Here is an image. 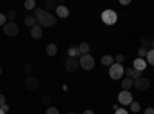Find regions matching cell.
<instances>
[{"label": "cell", "mask_w": 154, "mask_h": 114, "mask_svg": "<svg viewBox=\"0 0 154 114\" xmlns=\"http://www.w3.org/2000/svg\"><path fill=\"white\" fill-rule=\"evenodd\" d=\"M34 16L37 19V22L40 23V26H46V28H51L57 23V17L53 14V12H48L45 11L43 8H35L34 9Z\"/></svg>", "instance_id": "obj_1"}, {"label": "cell", "mask_w": 154, "mask_h": 114, "mask_svg": "<svg viewBox=\"0 0 154 114\" xmlns=\"http://www.w3.org/2000/svg\"><path fill=\"white\" fill-rule=\"evenodd\" d=\"M79 65H80V68L89 71V69H93V68H94L96 60H94V57H93L91 54H83V56L79 57Z\"/></svg>", "instance_id": "obj_2"}, {"label": "cell", "mask_w": 154, "mask_h": 114, "mask_svg": "<svg viewBox=\"0 0 154 114\" xmlns=\"http://www.w3.org/2000/svg\"><path fill=\"white\" fill-rule=\"evenodd\" d=\"M102 22L105 25H108V26H111V25H114L117 22V12L114 9H105L102 12Z\"/></svg>", "instance_id": "obj_3"}, {"label": "cell", "mask_w": 154, "mask_h": 114, "mask_svg": "<svg viewBox=\"0 0 154 114\" xmlns=\"http://www.w3.org/2000/svg\"><path fill=\"white\" fill-rule=\"evenodd\" d=\"M123 72H125V68H123V65H119V63H112V65L109 66V77L112 79V80H117V79H120L122 75H123Z\"/></svg>", "instance_id": "obj_4"}, {"label": "cell", "mask_w": 154, "mask_h": 114, "mask_svg": "<svg viewBox=\"0 0 154 114\" xmlns=\"http://www.w3.org/2000/svg\"><path fill=\"white\" fill-rule=\"evenodd\" d=\"M3 32L8 37H16L19 34V26L16 22H6V25L3 26Z\"/></svg>", "instance_id": "obj_5"}, {"label": "cell", "mask_w": 154, "mask_h": 114, "mask_svg": "<svg viewBox=\"0 0 154 114\" xmlns=\"http://www.w3.org/2000/svg\"><path fill=\"white\" fill-rule=\"evenodd\" d=\"M117 99H119V103H120V105H131V103H133V94H131L130 91L122 90V91L119 93Z\"/></svg>", "instance_id": "obj_6"}, {"label": "cell", "mask_w": 154, "mask_h": 114, "mask_svg": "<svg viewBox=\"0 0 154 114\" xmlns=\"http://www.w3.org/2000/svg\"><path fill=\"white\" fill-rule=\"evenodd\" d=\"M25 86H26L28 90L34 91L40 86V82H38V79L34 77V75H26V77H25Z\"/></svg>", "instance_id": "obj_7"}, {"label": "cell", "mask_w": 154, "mask_h": 114, "mask_svg": "<svg viewBox=\"0 0 154 114\" xmlns=\"http://www.w3.org/2000/svg\"><path fill=\"white\" fill-rule=\"evenodd\" d=\"M134 88H136L137 91H145V90H148V88H149V80L146 77H142V75H140L139 79L134 80Z\"/></svg>", "instance_id": "obj_8"}, {"label": "cell", "mask_w": 154, "mask_h": 114, "mask_svg": "<svg viewBox=\"0 0 154 114\" xmlns=\"http://www.w3.org/2000/svg\"><path fill=\"white\" fill-rule=\"evenodd\" d=\"M80 65H79V60H77V57H68L66 60H65V69L68 71V72H74V71H77V68H79Z\"/></svg>", "instance_id": "obj_9"}, {"label": "cell", "mask_w": 154, "mask_h": 114, "mask_svg": "<svg viewBox=\"0 0 154 114\" xmlns=\"http://www.w3.org/2000/svg\"><path fill=\"white\" fill-rule=\"evenodd\" d=\"M146 66H148V63H146V60L145 59H134V62H133V68L134 69H137V71H145L146 69Z\"/></svg>", "instance_id": "obj_10"}, {"label": "cell", "mask_w": 154, "mask_h": 114, "mask_svg": "<svg viewBox=\"0 0 154 114\" xmlns=\"http://www.w3.org/2000/svg\"><path fill=\"white\" fill-rule=\"evenodd\" d=\"M42 34H43V29L40 25H34V26L31 28V37L34 40H38V39H42Z\"/></svg>", "instance_id": "obj_11"}, {"label": "cell", "mask_w": 154, "mask_h": 114, "mask_svg": "<svg viewBox=\"0 0 154 114\" xmlns=\"http://www.w3.org/2000/svg\"><path fill=\"white\" fill-rule=\"evenodd\" d=\"M56 14H57V17H60V19H66V17L69 16V9H68L65 5H59L57 9H56Z\"/></svg>", "instance_id": "obj_12"}, {"label": "cell", "mask_w": 154, "mask_h": 114, "mask_svg": "<svg viewBox=\"0 0 154 114\" xmlns=\"http://www.w3.org/2000/svg\"><path fill=\"white\" fill-rule=\"evenodd\" d=\"M57 6H59V5H57L56 0H46V2L43 3V9L48 11V12H49V11H56Z\"/></svg>", "instance_id": "obj_13"}, {"label": "cell", "mask_w": 154, "mask_h": 114, "mask_svg": "<svg viewBox=\"0 0 154 114\" xmlns=\"http://www.w3.org/2000/svg\"><path fill=\"white\" fill-rule=\"evenodd\" d=\"M133 86H134V80H133L131 77H126V79L122 80V88H123L125 91H130Z\"/></svg>", "instance_id": "obj_14"}, {"label": "cell", "mask_w": 154, "mask_h": 114, "mask_svg": "<svg viewBox=\"0 0 154 114\" xmlns=\"http://www.w3.org/2000/svg\"><path fill=\"white\" fill-rule=\"evenodd\" d=\"M46 54L51 56V57L56 56V54H57V45H56V43H48V45H46Z\"/></svg>", "instance_id": "obj_15"}, {"label": "cell", "mask_w": 154, "mask_h": 114, "mask_svg": "<svg viewBox=\"0 0 154 114\" xmlns=\"http://www.w3.org/2000/svg\"><path fill=\"white\" fill-rule=\"evenodd\" d=\"M35 22H37V19H35V16H34V14H28L26 17H25V25H26V26H29V28H32V26H34Z\"/></svg>", "instance_id": "obj_16"}, {"label": "cell", "mask_w": 154, "mask_h": 114, "mask_svg": "<svg viewBox=\"0 0 154 114\" xmlns=\"http://www.w3.org/2000/svg\"><path fill=\"white\" fill-rule=\"evenodd\" d=\"M100 62H102V65H105V66H111L112 63H114V57L112 56H108V54L106 56H102V60Z\"/></svg>", "instance_id": "obj_17"}, {"label": "cell", "mask_w": 154, "mask_h": 114, "mask_svg": "<svg viewBox=\"0 0 154 114\" xmlns=\"http://www.w3.org/2000/svg\"><path fill=\"white\" fill-rule=\"evenodd\" d=\"M68 56L69 57H80V51H79V46H71L68 48Z\"/></svg>", "instance_id": "obj_18"}, {"label": "cell", "mask_w": 154, "mask_h": 114, "mask_svg": "<svg viewBox=\"0 0 154 114\" xmlns=\"http://www.w3.org/2000/svg\"><path fill=\"white\" fill-rule=\"evenodd\" d=\"M151 39H149V37H142V39H140V43H142V48H145V49H148V51H149V49H151Z\"/></svg>", "instance_id": "obj_19"}, {"label": "cell", "mask_w": 154, "mask_h": 114, "mask_svg": "<svg viewBox=\"0 0 154 114\" xmlns=\"http://www.w3.org/2000/svg\"><path fill=\"white\" fill-rule=\"evenodd\" d=\"M79 51H80L82 56H83V54H89V45H88L86 42H82V43L79 45Z\"/></svg>", "instance_id": "obj_20"}, {"label": "cell", "mask_w": 154, "mask_h": 114, "mask_svg": "<svg viewBox=\"0 0 154 114\" xmlns=\"http://www.w3.org/2000/svg\"><path fill=\"white\" fill-rule=\"evenodd\" d=\"M25 8H26L28 11H34V9L37 8L35 0H26V2H25Z\"/></svg>", "instance_id": "obj_21"}, {"label": "cell", "mask_w": 154, "mask_h": 114, "mask_svg": "<svg viewBox=\"0 0 154 114\" xmlns=\"http://www.w3.org/2000/svg\"><path fill=\"white\" fill-rule=\"evenodd\" d=\"M145 60H146V63H151V65L154 66V49H149L146 57H145Z\"/></svg>", "instance_id": "obj_22"}, {"label": "cell", "mask_w": 154, "mask_h": 114, "mask_svg": "<svg viewBox=\"0 0 154 114\" xmlns=\"http://www.w3.org/2000/svg\"><path fill=\"white\" fill-rule=\"evenodd\" d=\"M146 54H148V49H145V48H142V46L137 49V57H139V59H145Z\"/></svg>", "instance_id": "obj_23"}, {"label": "cell", "mask_w": 154, "mask_h": 114, "mask_svg": "<svg viewBox=\"0 0 154 114\" xmlns=\"http://www.w3.org/2000/svg\"><path fill=\"white\" fill-rule=\"evenodd\" d=\"M5 16H6V19H8L9 22H14V19H16V16H17V12H16L14 9H11V11H8V12H6Z\"/></svg>", "instance_id": "obj_24"}, {"label": "cell", "mask_w": 154, "mask_h": 114, "mask_svg": "<svg viewBox=\"0 0 154 114\" xmlns=\"http://www.w3.org/2000/svg\"><path fill=\"white\" fill-rule=\"evenodd\" d=\"M23 72L26 75H31V72H32V65L31 63H25L23 65Z\"/></svg>", "instance_id": "obj_25"}, {"label": "cell", "mask_w": 154, "mask_h": 114, "mask_svg": "<svg viewBox=\"0 0 154 114\" xmlns=\"http://www.w3.org/2000/svg\"><path fill=\"white\" fill-rule=\"evenodd\" d=\"M130 109H131L133 112H139V111H140V103H139V102H134V100H133V103L130 105Z\"/></svg>", "instance_id": "obj_26"}, {"label": "cell", "mask_w": 154, "mask_h": 114, "mask_svg": "<svg viewBox=\"0 0 154 114\" xmlns=\"http://www.w3.org/2000/svg\"><path fill=\"white\" fill-rule=\"evenodd\" d=\"M114 62L119 63V65H122V63L125 62V56H123V54H117V56L114 57Z\"/></svg>", "instance_id": "obj_27"}, {"label": "cell", "mask_w": 154, "mask_h": 114, "mask_svg": "<svg viewBox=\"0 0 154 114\" xmlns=\"http://www.w3.org/2000/svg\"><path fill=\"white\" fill-rule=\"evenodd\" d=\"M46 114H60V111L56 106H48L46 108Z\"/></svg>", "instance_id": "obj_28"}, {"label": "cell", "mask_w": 154, "mask_h": 114, "mask_svg": "<svg viewBox=\"0 0 154 114\" xmlns=\"http://www.w3.org/2000/svg\"><path fill=\"white\" fill-rule=\"evenodd\" d=\"M6 16L3 14V12H0V26H5V25H6Z\"/></svg>", "instance_id": "obj_29"}, {"label": "cell", "mask_w": 154, "mask_h": 114, "mask_svg": "<svg viewBox=\"0 0 154 114\" xmlns=\"http://www.w3.org/2000/svg\"><path fill=\"white\" fill-rule=\"evenodd\" d=\"M43 105L48 108V106H51V99L49 97H43Z\"/></svg>", "instance_id": "obj_30"}, {"label": "cell", "mask_w": 154, "mask_h": 114, "mask_svg": "<svg viewBox=\"0 0 154 114\" xmlns=\"http://www.w3.org/2000/svg\"><path fill=\"white\" fill-rule=\"evenodd\" d=\"M5 103H6V97H5L3 94H0V108H2Z\"/></svg>", "instance_id": "obj_31"}, {"label": "cell", "mask_w": 154, "mask_h": 114, "mask_svg": "<svg viewBox=\"0 0 154 114\" xmlns=\"http://www.w3.org/2000/svg\"><path fill=\"white\" fill-rule=\"evenodd\" d=\"M123 74H126V77H131V75H133V68H126Z\"/></svg>", "instance_id": "obj_32"}, {"label": "cell", "mask_w": 154, "mask_h": 114, "mask_svg": "<svg viewBox=\"0 0 154 114\" xmlns=\"http://www.w3.org/2000/svg\"><path fill=\"white\" fill-rule=\"evenodd\" d=\"M114 114H130V112H128V111H126L125 108H119V109H117V111H116Z\"/></svg>", "instance_id": "obj_33"}, {"label": "cell", "mask_w": 154, "mask_h": 114, "mask_svg": "<svg viewBox=\"0 0 154 114\" xmlns=\"http://www.w3.org/2000/svg\"><path fill=\"white\" fill-rule=\"evenodd\" d=\"M143 114H154V108H151V106L146 108V109L143 111Z\"/></svg>", "instance_id": "obj_34"}, {"label": "cell", "mask_w": 154, "mask_h": 114, "mask_svg": "<svg viewBox=\"0 0 154 114\" xmlns=\"http://www.w3.org/2000/svg\"><path fill=\"white\" fill-rule=\"evenodd\" d=\"M131 0H120V5H130Z\"/></svg>", "instance_id": "obj_35"}, {"label": "cell", "mask_w": 154, "mask_h": 114, "mask_svg": "<svg viewBox=\"0 0 154 114\" xmlns=\"http://www.w3.org/2000/svg\"><path fill=\"white\" fill-rule=\"evenodd\" d=\"M2 109H3L5 112H6V111H9V105H8V103H5V105L2 106Z\"/></svg>", "instance_id": "obj_36"}, {"label": "cell", "mask_w": 154, "mask_h": 114, "mask_svg": "<svg viewBox=\"0 0 154 114\" xmlns=\"http://www.w3.org/2000/svg\"><path fill=\"white\" fill-rule=\"evenodd\" d=\"M83 114H94V111H93V109H85Z\"/></svg>", "instance_id": "obj_37"}, {"label": "cell", "mask_w": 154, "mask_h": 114, "mask_svg": "<svg viewBox=\"0 0 154 114\" xmlns=\"http://www.w3.org/2000/svg\"><path fill=\"white\" fill-rule=\"evenodd\" d=\"M112 109H114V111H117V109H119V105H117V103H114V105H112Z\"/></svg>", "instance_id": "obj_38"}, {"label": "cell", "mask_w": 154, "mask_h": 114, "mask_svg": "<svg viewBox=\"0 0 154 114\" xmlns=\"http://www.w3.org/2000/svg\"><path fill=\"white\" fill-rule=\"evenodd\" d=\"M2 72H3V66H2V65H0V74H2Z\"/></svg>", "instance_id": "obj_39"}, {"label": "cell", "mask_w": 154, "mask_h": 114, "mask_svg": "<svg viewBox=\"0 0 154 114\" xmlns=\"http://www.w3.org/2000/svg\"><path fill=\"white\" fill-rule=\"evenodd\" d=\"M0 114H6V112H5V111H3L2 108H0Z\"/></svg>", "instance_id": "obj_40"}, {"label": "cell", "mask_w": 154, "mask_h": 114, "mask_svg": "<svg viewBox=\"0 0 154 114\" xmlns=\"http://www.w3.org/2000/svg\"><path fill=\"white\" fill-rule=\"evenodd\" d=\"M151 48H152V49H154V40H152V42H151Z\"/></svg>", "instance_id": "obj_41"}, {"label": "cell", "mask_w": 154, "mask_h": 114, "mask_svg": "<svg viewBox=\"0 0 154 114\" xmlns=\"http://www.w3.org/2000/svg\"><path fill=\"white\" fill-rule=\"evenodd\" d=\"M68 114H77V112H68Z\"/></svg>", "instance_id": "obj_42"}]
</instances>
